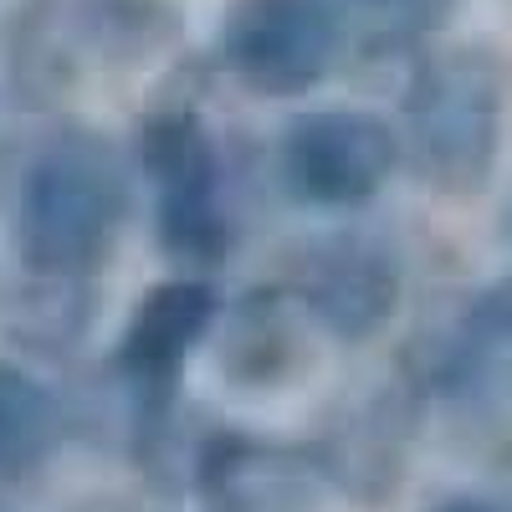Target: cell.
<instances>
[{
  "instance_id": "obj_1",
  "label": "cell",
  "mask_w": 512,
  "mask_h": 512,
  "mask_svg": "<svg viewBox=\"0 0 512 512\" xmlns=\"http://www.w3.org/2000/svg\"><path fill=\"white\" fill-rule=\"evenodd\" d=\"M512 108V67L487 41H441L420 52L400 93V149L415 180L472 195L492 180Z\"/></svg>"
},
{
  "instance_id": "obj_2",
  "label": "cell",
  "mask_w": 512,
  "mask_h": 512,
  "mask_svg": "<svg viewBox=\"0 0 512 512\" xmlns=\"http://www.w3.org/2000/svg\"><path fill=\"white\" fill-rule=\"evenodd\" d=\"M128 210V169L93 128H62L41 144L21 180V251L36 272H93Z\"/></svg>"
},
{
  "instance_id": "obj_3",
  "label": "cell",
  "mask_w": 512,
  "mask_h": 512,
  "mask_svg": "<svg viewBox=\"0 0 512 512\" xmlns=\"http://www.w3.org/2000/svg\"><path fill=\"white\" fill-rule=\"evenodd\" d=\"M354 47L338 0H226L210 62L256 98H308Z\"/></svg>"
},
{
  "instance_id": "obj_4",
  "label": "cell",
  "mask_w": 512,
  "mask_h": 512,
  "mask_svg": "<svg viewBox=\"0 0 512 512\" xmlns=\"http://www.w3.org/2000/svg\"><path fill=\"white\" fill-rule=\"evenodd\" d=\"M134 154L144 180L154 185V216L164 246L190 262L226 251L231 216H226V164L210 123L190 103H159L144 113Z\"/></svg>"
},
{
  "instance_id": "obj_5",
  "label": "cell",
  "mask_w": 512,
  "mask_h": 512,
  "mask_svg": "<svg viewBox=\"0 0 512 512\" xmlns=\"http://www.w3.org/2000/svg\"><path fill=\"white\" fill-rule=\"evenodd\" d=\"M282 185L323 210L364 205L405 164L400 128L369 108H303L277 144Z\"/></svg>"
},
{
  "instance_id": "obj_6",
  "label": "cell",
  "mask_w": 512,
  "mask_h": 512,
  "mask_svg": "<svg viewBox=\"0 0 512 512\" xmlns=\"http://www.w3.org/2000/svg\"><path fill=\"white\" fill-rule=\"evenodd\" d=\"M303 292L333 333L364 338L390 318L395 297H400V277H395L390 256L374 246H333L313 256Z\"/></svg>"
},
{
  "instance_id": "obj_7",
  "label": "cell",
  "mask_w": 512,
  "mask_h": 512,
  "mask_svg": "<svg viewBox=\"0 0 512 512\" xmlns=\"http://www.w3.org/2000/svg\"><path fill=\"white\" fill-rule=\"evenodd\" d=\"M210 318H216V297L205 282H164L154 287L134 323L123 333V364L144 384H164L185 364V354L205 338Z\"/></svg>"
},
{
  "instance_id": "obj_8",
  "label": "cell",
  "mask_w": 512,
  "mask_h": 512,
  "mask_svg": "<svg viewBox=\"0 0 512 512\" xmlns=\"http://www.w3.org/2000/svg\"><path fill=\"white\" fill-rule=\"evenodd\" d=\"M62 21L82 67H134L175 41L180 11L175 0H62Z\"/></svg>"
},
{
  "instance_id": "obj_9",
  "label": "cell",
  "mask_w": 512,
  "mask_h": 512,
  "mask_svg": "<svg viewBox=\"0 0 512 512\" xmlns=\"http://www.w3.org/2000/svg\"><path fill=\"white\" fill-rule=\"evenodd\" d=\"M205 497L216 512H287L308 497V472L287 451L231 441L205 466Z\"/></svg>"
},
{
  "instance_id": "obj_10",
  "label": "cell",
  "mask_w": 512,
  "mask_h": 512,
  "mask_svg": "<svg viewBox=\"0 0 512 512\" xmlns=\"http://www.w3.org/2000/svg\"><path fill=\"white\" fill-rule=\"evenodd\" d=\"M57 436H62V420L47 384L0 364V482L31 477L52 456Z\"/></svg>"
},
{
  "instance_id": "obj_11",
  "label": "cell",
  "mask_w": 512,
  "mask_h": 512,
  "mask_svg": "<svg viewBox=\"0 0 512 512\" xmlns=\"http://www.w3.org/2000/svg\"><path fill=\"white\" fill-rule=\"evenodd\" d=\"M349 16V31L369 52H431L441 31L456 21L461 0H338Z\"/></svg>"
},
{
  "instance_id": "obj_12",
  "label": "cell",
  "mask_w": 512,
  "mask_h": 512,
  "mask_svg": "<svg viewBox=\"0 0 512 512\" xmlns=\"http://www.w3.org/2000/svg\"><path fill=\"white\" fill-rule=\"evenodd\" d=\"M436 512H497V507H487V502H446Z\"/></svg>"
}]
</instances>
